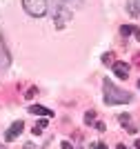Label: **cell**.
<instances>
[{
	"mask_svg": "<svg viewBox=\"0 0 140 149\" xmlns=\"http://www.w3.org/2000/svg\"><path fill=\"white\" fill-rule=\"evenodd\" d=\"M60 5H69V0H22V9L33 18H42Z\"/></svg>",
	"mask_w": 140,
	"mask_h": 149,
	"instance_id": "obj_1",
	"label": "cell"
},
{
	"mask_svg": "<svg viewBox=\"0 0 140 149\" xmlns=\"http://www.w3.org/2000/svg\"><path fill=\"white\" fill-rule=\"evenodd\" d=\"M102 93H104V102L107 105H127L134 100V93L131 91H125V89H118L114 82L104 80L102 85Z\"/></svg>",
	"mask_w": 140,
	"mask_h": 149,
	"instance_id": "obj_2",
	"label": "cell"
},
{
	"mask_svg": "<svg viewBox=\"0 0 140 149\" xmlns=\"http://www.w3.org/2000/svg\"><path fill=\"white\" fill-rule=\"evenodd\" d=\"M71 18H73V9L69 5H60L58 9H54V25H56V29H65Z\"/></svg>",
	"mask_w": 140,
	"mask_h": 149,
	"instance_id": "obj_3",
	"label": "cell"
},
{
	"mask_svg": "<svg viewBox=\"0 0 140 149\" xmlns=\"http://www.w3.org/2000/svg\"><path fill=\"white\" fill-rule=\"evenodd\" d=\"M22 129H24V123H22V120H16V123H11V127L5 131V140H7V143H13V140H16V138L22 134Z\"/></svg>",
	"mask_w": 140,
	"mask_h": 149,
	"instance_id": "obj_4",
	"label": "cell"
},
{
	"mask_svg": "<svg viewBox=\"0 0 140 149\" xmlns=\"http://www.w3.org/2000/svg\"><path fill=\"white\" fill-rule=\"evenodd\" d=\"M111 69H114V74H116L120 80H127V76H129V65H127V62L116 60L114 65H111Z\"/></svg>",
	"mask_w": 140,
	"mask_h": 149,
	"instance_id": "obj_5",
	"label": "cell"
},
{
	"mask_svg": "<svg viewBox=\"0 0 140 149\" xmlns=\"http://www.w3.org/2000/svg\"><path fill=\"white\" fill-rule=\"evenodd\" d=\"M118 123H120L122 127L129 131V134H136V131H138V127L134 125V120H131V116H129V113H120V116H118Z\"/></svg>",
	"mask_w": 140,
	"mask_h": 149,
	"instance_id": "obj_6",
	"label": "cell"
},
{
	"mask_svg": "<svg viewBox=\"0 0 140 149\" xmlns=\"http://www.w3.org/2000/svg\"><path fill=\"white\" fill-rule=\"evenodd\" d=\"M29 113H33V116H45V118H51V116H54V111L47 109V107H42V105H29Z\"/></svg>",
	"mask_w": 140,
	"mask_h": 149,
	"instance_id": "obj_7",
	"label": "cell"
},
{
	"mask_svg": "<svg viewBox=\"0 0 140 149\" xmlns=\"http://www.w3.org/2000/svg\"><path fill=\"white\" fill-rule=\"evenodd\" d=\"M127 13L138 18L140 16V0H127Z\"/></svg>",
	"mask_w": 140,
	"mask_h": 149,
	"instance_id": "obj_8",
	"label": "cell"
},
{
	"mask_svg": "<svg viewBox=\"0 0 140 149\" xmlns=\"http://www.w3.org/2000/svg\"><path fill=\"white\" fill-rule=\"evenodd\" d=\"M120 33H122V36H136V33H138V27H134V25H122L120 27Z\"/></svg>",
	"mask_w": 140,
	"mask_h": 149,
	"instance_id": "obj_9",
	"label": "cell"
},
{
	"mask_svg": "<svg viewBox=\"0 0 140 149\" xmlns=\"http://www.w3.org/2000/svg\"><path fill=\"white\" fill-rule=\"evenodd\" d=\"M7 65H9V54H7L5 49H0V71L7 69Z\"/></svg>",
	"mask_w": 140,
	"mask_h": 149,
	"instance_id": "obj_10",
	"label": "cell"
},
{
	"mask_svg": "<svg viewBox=\"0 0 140 149\" xmlns=\"http://www.w3.org/2000/svg\"><path fill=\"white\" fill-rule=\"evenodd\" d=\"M45 127H47V118H42L40 123H36V125H33V134H36V136H38V134H42V129H45Z\"/></svg>",
	"mask_w": 140,
	"mask_h": 149,
	"instance_id": "obj_11",
	"label": "cell"
},
{
	"mask_svg": "<svg viewBox=\"0 0 140 149\" xmlns=\"http://www.w3.org/2000/svg\"><path fill=\"white\" fill-rule=\"evenodd\" d=\"M85 123H87V125H96V123H98V120H96V111H93V109L85 113Z\"/></svg>",
	"mask_w": 140,
	"mask_h": 149,
	"instance_id": "obj_12",
	"label": "cell"
},
{
	"mask_svg": "<svg viewBox=\"0 0 140 149\" xmlns=\"http://www.w3.org/2000/svg\"><path fill=\"white\" fill-rule=\"evenodd\" d=\"M102 62L109 67V65H114V62H116V56H114L111 51H109V54H102Z\"/></svg>",
	"mask_w": 140,
	"mask_h": 149,
	"instance_id": "obj_13",
	"label": "cell"
},
{
	"mask_svg": "<svg viewBox=\"0 0 140 149\" xmlns=\"http://www.w3.org/2000/svg\"><path fill=\"white\" fill-rule=\"evenodd\" d=\"M91 147H93V149H107V145H104V143H93Z\"/></svg>",
	"mask_w": 140,
	"mask_h": 149,
	"instance_id": "obj_14",
	"label": "cell"
},
{
	"mask_svg": "<svg viewBox=\"0 0 140 149\" xmlns=\"http://www.w3.org/2000/svg\"><path fill=\"white\" fill-rule=\"evenodd\" d=\"M62 149H71V143H62Z\"/></svg>",
	"mask_w": 140,
	"mask_h": 149,
	"instance_id": "obj_15",
	"label": "cell"
},
{
	"mask_svg": "<svg viewBox=\"0 0 140 149\" xmlns=\"http://www.w3.org/2000/svg\"><path fill=\"white\" fill-rule=\"evenodd\" d=\"M116 149H129V147H127V145H118Z\"/></svg>",
	"mask_w": 140,
	"mask_h": 149,
	"instance_id": "obj_16",
	"label": "cell"
},
{
	"mask_svg": "<svg viewBox=\"0 0 140 149\" xmlns=\"http://www.w3.org/2000/svg\"><path fill=\"white\" fill-rule=\"evenodd\" d=\"M24 149H36V147H33V145H24Z\"/></svg>",
	"mask_w": 140,
	"mask_h": 149,
	"instance_id": "obj_17",
	"label": "cell"
},
{
	"mask_svg": "<svg viewBox=\"0 0 140 149\" xmlns=\"http://www.w3.org/2000/svg\"><path fill=\"white\" fill-rule=\"evenodd\" d=\"M136 149H140V140H136Z\"/></svg>",
	"mask_w": 140,
	"mask_h": 149,
	"instance_id": "obj_18",
	"label": "cell"
},
{
	"mask_svg": "<svg viewBox=\"0 0 140 149\" xmlns=\"http://www.w3.org/2000/svg\"><path fill=\"white\" fill-rule=\"evenodd\" d=\"M138 89H140V80H138Z\"/></svg>",
	"mask_w": 140,
	"mask_h": 149,
	"instance_id": "obj_19",
	"label": "cell"
},
{
	"mask_svg": "<svg viewBox=\"0 0 140 149\" xmlns=\"http://www.w3.org/2000/svg\"><path fill=\"white\" fill-rule=\"evenodd\" d=\"M0 149H5V147H2V145H0Z\"/></svg>",
	"mask_w": 140,
	"mask_h": 149,
	"instance_id": "obj_20",
	"label": "cell"
}]
</instances>
